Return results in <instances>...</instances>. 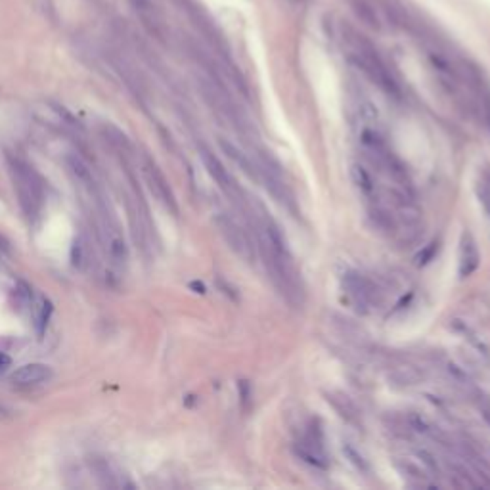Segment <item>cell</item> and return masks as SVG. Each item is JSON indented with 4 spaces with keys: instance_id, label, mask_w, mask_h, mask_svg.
<instances>
[{
    "instance_id": "6da1fadb",
    "label": "cell",
    "mask_w": 490,
    "mask_h": 490,
    "mask_svg": "<svg viewBox=\"0 0 490 490\" xmlns=\"http://www.w3.org/2000/svg\"><path fill=\"white\" fill-rule=\"evenodd\" d=\"M8 170L14 190L18 194V201L21 211L29 221H35L36 216L43 211V199H45V190H43V179L36 175L33 165H29L25 159H21L19 155L8 153Z\"/></svg>"
},
{
    "instance_id": "7a4b0ae2",
    "label": "cell",
    "mask_w": 490,
    "mask_h": 490,
    "mask_svg": "<svg viewBox=\"0 0 490 490\" xmlns=\"http://www.w3.org/2000/svg\"><path fill=\"white\" fill-rule=\"evenodd\" d=\"M214 224L219 228V232L224 238V241L228 243V247L241 257L245 263H255V257H257V247L253 243V238L251 234L234 221L230 214L219 213L214 216Z\"/></svg>"
},
{
    "instance_id": "3957f363",
    "label": "cell",
    "mask_w": 490,
    "mask_h": 490,
    "mask_svg": "<svg viewBox=\"0 0 490 490\" xmlns=\"http://www.w3.org/2000/svg\"><path fill=\"white\" fill-rule=\"evenodd\" d=\"M142 175L146 179V184L152 190V194L155 196V199L159 201L161 205L165 207L170 214L179 216V203L175 199V194L170 190L169 182L165 179V175L161 172V169L157 167V163L150 157V155H142Z\"/></svg>"
},
{
    "instance_id": "277c9868",
    "label": "cell",
    "mask_w": 490,
    "mask_h": 490,
    "mask_svg": "<svg viewBox=\"0 0 490 490\" xmlns=\"http://www.w3.org/2000/svg\"><path fill=\"white\" fill-rule=\"evenodd\" d=\"M199 155L203 159V165H205L207 172L211 175V179L216 182V186L223 190L226 196L230 197L232 201L236 203H243V192L240 190V186L236 184V180L232 179V175L228 172V169L223 165V161L219 159L207 146H199Z\"/></svg>"
},
{
    "instance_id": "5b68a950",
    "label": "cell",
    "mask_w": 490,
    "mask_h": 490,
    "mask_svg": "<svg viewBox=\"0 0 490 490\" xmlns=\"http://www.w3.org/2000/svg\"><path fill=\"white\" fill-rule=\"evenodd\" d=\"M341 284L343 289L347 291V295L362 309L368 307H375L379 303V289L375 287V284L372 280H368L358 272H345L341 278Z\"/></svg>"
},
{
    "instance_id": "8992f818",
    "label": "cell",
    "mask_w": 490,
    "mask_h": 490,
    "mask_svg": "<svg viewBox=\"0 0 490 490\" xmlns=\"http://www.w3.org/2000/svg\"><path fill=\"white\" fill-rule=\"evenodd\" d=\"M479 247L473 240V236L469 232H464L462 241H460V255H458V274L460 278H469L479 267Z\"/></svg>"
},
{
    "instance_id": "52a82bcc",
    "label": "cell",
    "mask_w": 490,
    "mask_h": 490,
    "mask_svg": "<svg viewBox=\"0 0 490 490\" xmlns=\"http://www.w3.org/2000/svg\"><path fill=\"white\" fill-rule=\"evenodd\" d=\"M297 454L301 456L304 462L314 465V467H320V469L328 467V458H326V452H324V445H322V437L318 435V431L309 433L297 445Z\"/></svg>"
},
{
    "instance_id": "ba28073f",
    "label": "cell",
    "mask_w": 490,
    "mask_h": 490,
    "mask_svg": "<svg viewBox=\"0 0 490 490\" xmlns=\"http://www.w3.org/2000/svg\"><path fill=\"white\" fill-rule=\"evenodd\" d=\"M219 146H221V150H223L224 155L232 161L234 165H236V167H238V169H240L241 172L247 177V179L260 182L257 163L251 159L247 153H243L240 148H238V146H234L232 142H228V140H224V138H221V140H219Z\"/></svg>"
},
{
    "instance_id": "9c48e42d",
    "label": "cell",
    "mask_w": 490,
    "mask_h": 490,
    "mask_svg": "<svg viewBox=\"0 0 490 490\" xmlns=\"http://www.w3.org/2000/svg\"><path fill=\"white\" fill-rule=\"evenodd\" d=\"M50 377H52L50 366L33 362V364H25L18 368V370L12 374V381L18 385H36L43 383V381H48Z\"/></svg>"
},
{
    "instance_id": "30bf717a",
    "label": "cell",
    "mask_w": 490,
    "mask_h": 490,
    "mask_svg": "<svg viewBox=\"0 0 490 490\" xmlns=\"http://www.w3.org/2000/svg\"><path fill=\"white\" fill-rule=\"evenodd\" d=\"M326 401L335 408V412H337L339 416L345 419V421H348V423H358L360 414H358L357 406L350 402L347 394H343V392H328V394H326Z\"/></svg>"
},
{
    "instance_id": "8fae6325",
    "label": "cell",
    "mask_w": 490,
    "mask_h": 490,
    "mask_svg": "<svg viewBox=\"0 0 490 490\" xmlns=\"http://www.w3.org/2000/svg\"><path fill=\"white\" fill-rule=\"evenodd\" d=\"M67 167L73 172V177L79 180L82 186H87L90 192H96V182L92 177V170L89 169V165L80 159L79 155H69L67 157Z\"/></svg>"
},
{
    "instance_id": "7c38bea8",
    "label": "cell",
    "mask_w": 490,
    "mask_h": 490,
    "mask_svg": "<svg viewBox=\"0 0 490 490\" xmlns=\"http://www.w3.org/2000/svg\"><path fill=\"white\" fill-rule=\"evenodd\" d=\"M350 175H353V180H355V184H357L358 188H360V192L364 194V196L372 197L375 194V184L374 180H372V177L368 175V170L364 169V167H360V165H353V169H350Z\"/></svg>"
},
{
    "instance_id": "4fadbf2b",
    "label": "cell",
    "mask_w": 490,
    "mask_h": 490,
    "mask_svg": "<svg viewBox=\"0 0 490 490\" xmlns=\"http://www.w3.org/2000/svg\"><path fill=\"white\" fill-rule=\"evenodd\" d=\"M50 314H52V303L46 299V297H41L38 299V304H36V314H35V324H36V333L43 335L48 326V320H50Z\"/></svg>"
},
{
    "instance_id": "5bb4252c",
    "label": "cell",
    "mask_w": 490,
    "mask_h": 490,
    "mask_svg": "<svg viewBox=\"0 0 490 490\" xmlns=\"http://www.w3.org/2000/svg\"><path fill=\"white\" fill-rule=\"evenodd\" d=\"M107 249H109V257L113 263H125L126 260L125 240L117 232L111 234V238L107 240Z\"/></svg>"
},
{
    "instance_id": "9a60e30c",
    "label": "cell",
    "mask_w": 490,
    "mask_h": 490,
    "mask_svg": "<svg viewBox=\"0 0 490 490\" xmlns=\"http://www.w3.org/2000/svg\"><path fill=\"white\" fill-rule=\"evenodd\" d=\"M343 454L350 460V464H355V467H357L358 471H364V473L370 471V465H368V462L364 460V456L358 454L357 450H355L350 445L343 446Z\"/></svg>"
},
{
    "instance_id": "2e32d148",
    "label": "cell",
    "mask_w": 490,
    "mask_h": 490,
    "mask_svg": "<svg viewBox=\"0 0 490 490\" xmlns=\"http://www.w3.org/2000/svg\"><path fill=\"white\" fill-rule=\"evenodd\" d=\"M481 201H482V205H485V209H487V213L490 214V192L489 190H482L481 192Z\"/></svg>"
},
{
    "instance_id": "e0dca14e",
    "label": "cell",
    "mask_w": 490,
    "mask_h": 490,
    "mask_svg": "<svg viewBox=\"0 0 490 490\" xmlns=\"http://www.w3.org/2000/svg\"><path fill=\"white\" fill-rule=\"evenodd\" d=\"M10 364H12V360H10L8 355L0 353V370H6V368H8Z\"/></svg>"
}]
</instances>
